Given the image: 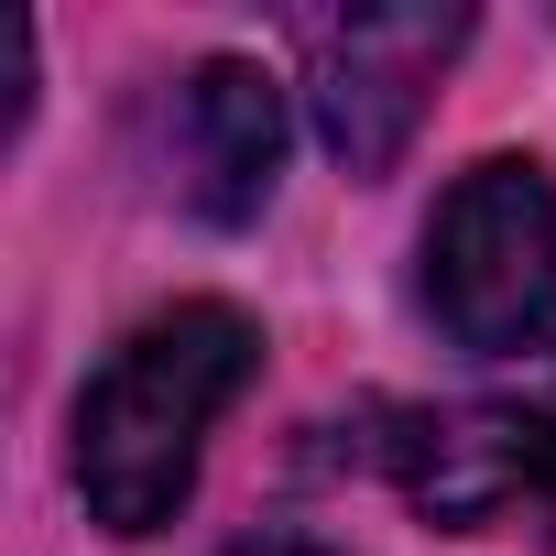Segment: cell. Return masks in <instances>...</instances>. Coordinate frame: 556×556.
<instances>
[{"instance_id": "obj_1", "label": "cell", "mask_w": 556, "mask_h": 556, "mask_svg": "<svg viewBox=\"0 0 556 556\" xmlns=\"http://www.w3.org/2000/svg\"><path fill=\"white\" fill-rule=\"evenodd\" d=\"M262 371V328L229 295H175L153 306L88 382L66 415V469L99 534H164L197 502V458L207 426L251 393Z\"/></svg>"}, {"instance_id": "obj_2", "label": "cell", "mask_w": 556, "mask_h": 556, "mask_svg": "<svg viewBox=\"0 0 556 556\" xmlns=\"http://www.w3.org/2000/svg\"><path fill=\"white\" fill-rule=\"evenodd\" d=\"M426 317L469 361H556V175L480 153L426 218Z\"/></svg>"}, {"instance_id": "obj_3", "label": "cell", "mask_w": 556, "mask_h": 556, "mask_svg": "<svg viewBox=\"0 0 556 556\" xmlns=\"http://www.w3.org/2000/svg\"><path fill=\"white\" fill-rule=\"evenodd\" d=\"M371 458L404 480V502L437 534H502L534 523L556 534V393H502V404H447V415H382Z\"/></svg>"}, {"instance_id": "obj_4", "label": "cell", "mask_w": 556, "mask_h": 556, "mask_svg": "<svg viewBox=\"0 0 556 556\" xmlns=\"http://www.w3.org/2000/svg\"><path fill=\"white\" fill-rule=\"evenodd\" d=\"M306 34V110H317V142L339 153V175L382 186L447 77V55L469 45V12H328V23H295Z\"/></svg>"}, {"instance_id": "obj_5", "label": "cell", "mask_w": 556, "mask_h": 556, "mask_svg": "<svg viewBox=\"0 0 556 556\" xmlns=\"http://www.w3.org/2000/svg\"><path fill=\"white\" fill-rule=\"evenodd\" d=\"M285 186V88L251 55H207L175 88V197L207 229H251Z\"/></svg>"}, {"instance_id": "obj_6", "label": "cell", "mask_w": 556, "mask_h": 556, "mask_svg": "<svg viewBox=\"0 0 556 556\" xmlns=\"http://www.w3.org/2000/svg\"><path fill=\"white\" fill-rule=\"evenodd\" d=\"M218 556H339V545H317V534H240V545H218Z\"/></svg>"}]
</instances>
